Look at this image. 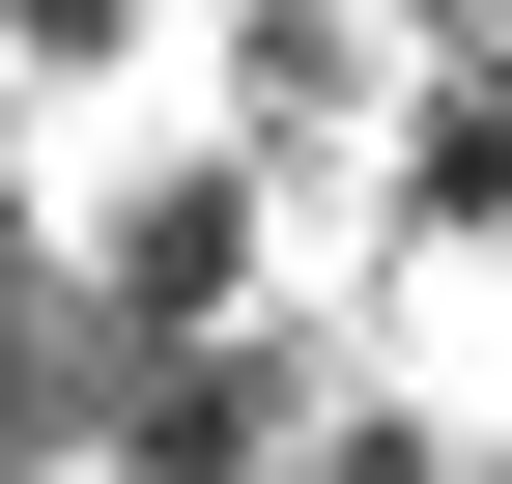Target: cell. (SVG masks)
<instances>
[{"label": "cell", "mask_w": 512, "mask_h": 484, "mask_svg": "<svg viewBox=\"0 0 512 484\" xmlns=\"http://www.w3.org/2000/svg\"><path fill=\"white\" fill-rule=\"evenodd\" d=\"M399 228H456V257L512 228V57H456V86L399 114Z\"/></svg>", "instance_id": "cell-1"}, {"label": "cell", "mask_w": 512, "mask_h": 484, "mask_svg": "<svg viewBox=\"0 0 512 484\" xmlns=\"http://www.w3.org/2000/svg\"><path fill=\"white\" fill-rule=\"evenodd\" d=\"M313 484H456V456H427V428H313Z\"/></svg>", "instance_id": "cell-2"}]
</instances>
